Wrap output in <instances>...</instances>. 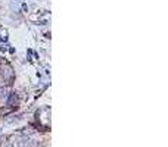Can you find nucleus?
Masks as SVG:
<instances>
[{
	"label": "nucleus",
	"mask_w": 168,
	"mask_h": 147,
	"mask_svg": "<svg viewBox=\"0 0 168 147\" xmlns=\"http://www.w3.org/2000/svg\"><path fill=\"white\" fill-rule=\"evenodd\" d=\"M16 100H18L16 93H12L11 96H9V99H7V106H12L13 103H16Z\"/></svg>",
	"instance_id": "7ed1b4c3"
},
{
	"label": "nucleus",
	"mask_w": 168,
	"mask_h": 147,
	"mask_svg": "<svg viewBox=\"0 0 168 147\" xmlns=\"http://www.w3.org/2000/svg\"><path fill=\"white\" fill-rule=\"evenodd\" d=\"M30 138H28L27 136H22V137H19L18 138V141H16V146L18 147H30Z\"/></svg>",
	"instance_id": "f03ea898"
},
{
	"label": "nucleus",
	"mask_w": 168,
	"mask_h": 147,
	"mask_svg": "<svg viewBox=\"0 0 168 147\" xmlns=\"http://www.w3.org/2000/svg\"><path fill=\"white\" fill-rule=\"evenodd\" d=\"M2 77H3L6 81H11V79L13 78V71H12V68L9 65H5V66L2 68Z\"/></svg>",
	"instance_id": "f257e3e1"
},
{
	"label": "nucleus",
	"mask_w": 168,
	"mask_h": 147,
	"mask_svg": "<svg viewBox=\"0 0 168 147\" xmlns=\"http://www.w3.org/2000/svg\"><path fill=\"white\" fill-rule=\"evenodd\" d=\"M34 132H35V130L30 127V128H25L24 130V136H30V134H34Z\"/></svg>",
	"instance_id": "20e7f679"
},
{
	"label": "nucleus",
	"mask_w": 168,
	"mask_h": 147,
	"mask_svg": "<svg viewBox=\"0 0 168 147\" xmlns=\"http://www.w3.org/2000/svg\"><path fill=\"white\" fill-rule=\"evenodd\" d=\"M6 47H7V46H6V44H3V46H2V47H0V50H2V51H6Z\"/></svg>",
	"instance_id": "423d86ee"
},
{
	"label": "nucleus",
	"mask_w": 168,
	"mask_h": 147,
	"mask_svg": "<svg viewBox=\"0 0 168 147\" xmlns=\"http://www.w3.org/2000/svg\"><path fill=\"white\" fill-rule=\"evenodd\" d=\"M18 119H19V116H11V118L6 119V122H7V124H11V122H13V121H18Z\"/></svg>",
	"instance_id": "39448f33"
}]
</instances>
